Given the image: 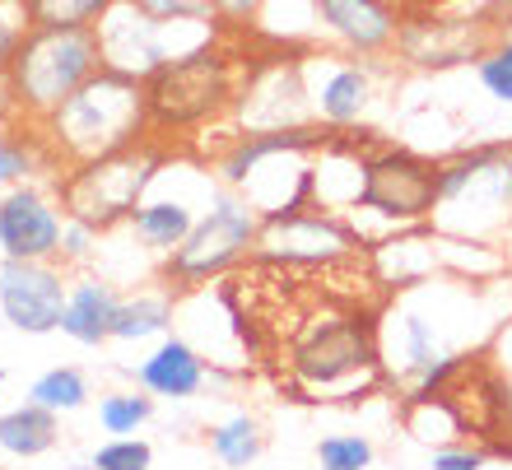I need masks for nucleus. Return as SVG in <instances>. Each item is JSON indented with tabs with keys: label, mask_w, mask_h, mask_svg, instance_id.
<instances>
[{
	"label": "nucleus",
	"mask_w": 512,
	"mask_h": 470,
	"mask_svg": "<svg viewBox=\"0 0 512 470\" xmlns=\"http://www.w3.org/2000/svg\"><path fill=\"white\" fill-rule=\"evenodd\" d=\"M52 159L61 173L75 163H94L103 154L131 149L149 140V98L145 80L122 75V70H98L94 80H84L75 94L38 126Z\"/></svg>",
	"instance_id": "nucleus-1"
},
{
	"label": "nucleus",
	"mask_w": 512,
	"mask_h": 470,
	"mask_svg": "<svg viewBox=\"0 0 512 470\" xmlns=\"http://www.w3.org/2000/svg\"><path fill=\"white\" fill-rule=\"evenodd\" d=\"M429 224L447 238L499 242L512 229V145H471L438 159Z\"/></svg>",
	"instance_id": "nucleus-2"
},
{
	"label": "nucleus",
	"mask_w": 512,
	"mask_h": 470,
	"mask_svg": "<svg viewBox=\"0 0 512 470\" xmlns=\"http://www.w3.org/2000/svg\"><path fill=\"white\" fill-rule=\"evenodd\" d=\"M247 75V61L233 56L224 42H210L201 52L168 61L145 80V98H149V135H187L201 131L210 121L229 117L238 84ZM168 145V140H163Z\"/></svg>",
	"instance_id": "nucleus-3"
},
{
	"label": "nucleus",
	"mask_w": 512,
	"mask_h": 470,
	"mask_svg": "<svg viewBox=\"0 0 512 470\" xmlns=\"http://www.w3.org/2000/svg\"><path fill=\"white\" fill-rule=\"evenodd\" d=\"M322 126H298V131H261L233 135L215 154V173L229 191L252 201L266 215L308 205V163L312 149L322 145Z\"/></svg>",
	"instance_id": "nucleus-4"
},
{
	"label": "nucleus",
	"mask_w": 512,
	"mask_h": 470,
	"mask_svg": "<svg viewBox=\"0 0 512 470\" xmlns=\"http://www.w3.org/2000/svg\"><path fill=\"white\" fill-rule=\"evenodd\" d=\"M103 70V47L94 28H28L10 56V89L19 117L42 126L84 80Z\"/></svg>",
	"instance_id": "nucleus-5"
},
{
	"label": "nucleus",
	"mask_w": 512,
	"mask_h": 470,
	"mask_svg": "<svg viewBox=\"0 0 512 470\" xmlns=\"http://www.w3.org/2000/svg\"><path fill=\"white\" fill-rule=\"evenodd\" d=\"M173 149L163 140H140L131 149H117V154H103L94 163H75L56 177V196L66 205L70 219H80L98 233L126 229V219L135 215V205L145 201V191L154 187L159 168L168 163Z\"/></svg>",
	"instance_id": "nucleus-6"
},
{
	"label": "nucleus",
	"mask_w": 512,
	"mask_h": 470,
	"mask_svg": "<svg viewBox=\"0 0 512 470\" xmlns=\"http://www.w3.org/2000/svg\"><path fill=\"white\" fill-rule=\"evenodd\" d=\"M256 233H261V210L219 182V191L196 219V229L187 233V242L159 261L163 289L196 294L205 284H215L219 275H229L238 261L256 252Z\"/></svg>",
	"instance_id": "nucleus-7"
},
{
	"label": "nucleus",
	"mask_w": 512,
	"mask_h": 470,
	"mask_svg": "<svg viewBox=\"0 0 512 470\" xmlns=\"http://www.w3.org/2000/svg\"><path fill=\"white\" fill-rule=\"evenodd\" d=\"M219 28H224L219 19H149L131 0H122L103 14V24L94 33L103 47V66L149 80L168 61H182V56L219 42Z\"/></svg>",
	"instance_id": "nucleus-8"
},
{
	"label": "nucleus",
	"mask_w": 512,
	"mask_h": 470,
	"mask_svg": "<svg viewBox=\"0 0 512 470\" xmlns=\"http://www.w3.org/2000/svg\"><path fill=\"white\" fill-rule=\"evenodd\" d=\"M378 373V326L359 317L312 326L294 345V382L312 401H336V396H350L354 387L364 391L368 382H378Z\"/></svg>",
	"instance_id": "nucleus-9"
},
{
	"label": "nucleus",
	"mask_w": 512,
	"mask_h": 470,
	"mask_svg": "<svg viewBox=\"0 0 512 470\" xmlns=\"http://www.w3.org/2000/svg\"><path fill=\"white\" fill-rule=\"evenodd\" d=\"M233 131L261 135V131H298V126H317L308 98V75H303V56L294 52H270L252 61L233 98Z\"/></svg>",
	"instance_id": "nucleus-10"
},
{
	"label": "nucleus",
	"mask_w": 512,
	"mask_h": 470,
	"mask_svg": "<svg viewBox=\"0 0 512 470\" xmlns=\"http://www.w3.org/2000/svg\"><path fill=\"white\" fill-rule=\"evenodd\" d=\"M359 238L350 233V224L331 210H317V205H294V210H280V215L261 219V233H256V252L270 266H340L359 256Z\"/></svg>",
	"instance_id": "nucleus-11"
},
{
	"label": "nucleus",
	"mask_w": 512,
	"mask_h": 470,
	"mask_svg": "<svg viewBox=\"0 0 512 470\" xmlns=\"http://www.w3.org/2000/svg\"><path fill=\"white\" fill-rule=\"evenodd\" d=\"M433 201H438V159H424V154L401 145L368 149L359 205L410 229V224H429Z\"/></svg>",
	"instance_id": "nucleus-12"
},
{
	"label": "nucleus",
	"mask_w": 512,
	"mask_h": 470,
	"mask_svg": "<svg viewBox=\"0 0 512 470\" xmlns=\"http://www.w3.org/2000/svg\"><path fill=\"white\" fill-rule=\"evenodd\" d=\"M66 224L70 215L56 196V177L0 191V256L5 261H56Z\"/></svg>",
	"instance_id": "nucleus-13"
},
{
	"label": "nucleus",
	"mask_w": 512,
	"mask_h": 470,
	"mask_svg": "<svg viewBox=\"0 0 512 470\" xmlns=\"http://www.w3.org/2000/svg\"><path fill=\"white\" fill-rule=\"evenodd\" d=\"M70 270L61 261H5L0 256V317L24 336L61 331Z\"/></svg>",
	"instance_id": "nucleus-14"
},
{
	"label": "nucleus",
	"mask_w": 512,
	"mask_h": 470,
	"mask_svg": "<svg viewBox=\"0 0 512 470\" xmlns=\"http://www.w3.org/2000/svg\"><path fill=\"white\" fill-rule=\"evenodd\" d=\"M215 191H219V182L210 173H205L191 191H163V182L154 177V187L145 191V201L135 205V215L126 219V233H131V242L145 256L163 261L173 247L187 242V233L196 229V219H201V210L210 205Z\"/></svg>",
	"instance_id": "nucleus-15"
},
{
	"label": "nucleus",
	"mask_w": 512,
	"mask_h": 470,
	"mask_svg": "<svg viewBox=\"0 0 512 470\" xmlns=\"http://www.w3.org/2000/svg\"><path fill=\"white\" fill-rule=\"evenodd\" d=\"M303 75H308V98H312V117L326 131H345L373 108V70L359 61L331 52H312L303 56Z\"/></svg>",
	"instance_id": "nucleus-16"
},
{
	"label": "nucleus",
	"mask_w": 512,
	"mask_h": 470,
	"mask_svg": "<svg viewBox=\"0 0 512 470\" xmlns=\"http://www.w3.org/2000/svg\"><path fill=\"white\" fill-rule=\"evenodd\" d=\"M322 33L354 56H382L401 38V19L382 0H317V38Z\"/></svg>",
	"instance_id": "nucleus-17"
},
{
	"label": "nucleus",
	"mask_w": 512,
	"mask_h": 470,
	"mask_svg": "<svg viewBox=\"0 0 512 470\" xmlns=\"http://www.w3.org/2000/svg\"><path fill=\"white\" fill-rule=\"evenodd\" d=\"M364 163H368V149L326 135L322 145L312 149V163H308V205L331 210V215L354 210L359 196H364Z\"/></svg>",
	"instance_id": "nucleus-18"
},
{
	"label": "nucleus",
	"mask_w": 512,
	"mask_h": 470,
	"mask_svg": "<svg viewBox=\"0 0 512 470\" xmlns=\"http://www.w3.org/2000/svg\"><path fill=\"white\" fill-rule=\"evenodd\" d=\"M135 382L154 396V401H191L205 387V354L182 336H168L140 359Z\"/></svg>",
	"instance_id": "nucleus-19"
},
{
	"label": "nucleus",
	"mask_w": 512,
	"mask_h": 470,
	"mask_svg": "<svg viewBox=\"0 0 512 470\" xmlns=\"http://www.w3.org/2000/svg\"><path fill=\"white\" fill-rule=\"evenodd\" d=\"M117 303H122V294L112 289L108 275L75 270V275H70L66 312H61V336H70L75 345H103V340H112Z\"/></svg>",
	"instance_id": "nucleus-20"
},
{
	"label": "nucleus",
	"mask_w": 512,
	"mask_h": 470,
	"mask_svg": "<svg viewBox=\"0 0 512 470\" xmlns=\"http://www.w3.org/2000/svg\"><path fill=\"white\" fill-rule=\"evenodd\" d=\"M42 173L61 177V163L52 159V149H47L38 126L33 121L0 126V191L19 187V182H38Z\"/></svg>",
	"instance_id": "nucleus-21"
},
{
	"label": "nucleus",
	"mask_w": 512,
	"mask_h": 470,
	"mask_svg": "<svg viewBox=\"0 0 512 470\" xmlns=\"http://www.w3.org/2000/svg\"><path fill=\"white\" fill-rule=\"evenodd\" d=\"M177 322V303L173 289H135L117 303L112 317V340L122 345H145V340H163Z\"/></svg>",
	"instance_id": "nucleus-22"
},
{
	"label": "nucleus",
	"mask_w": 512,
	"mask_h": 470,
	"mask_svg": "<svg viewBox=\"0 0 512 470\" xmlns=\"http://www.w3.org/2000/svg\"><path fill=\"white\" fill-rule=\"evenodd\" d=\"M61 443V415H52L47 405L24 401L0 415V452L19 461H38L42 452H52Z\"/></svg>",
	"instance_id": "nucleus-23"
},
{
	"label": "nucleus",
	"mask_w": 512,
	"mask_h": 470,
	"mask_svg": "<svg viewBox=\"0 0 512 470\" xmlns=\"http://www.w3.org/2000/svg\"><path fill=\"white\" fill-rule=\"evenodd\" d=\"M261 447H266V433H261V424L252 415H229L224 424L210 429V452H215L219 466L229 470H247L261 457Z\"/></svg>",
	"instance_id": "nucleus-24"
},
{
	"label": "nucleus",
	"mask_w": 512,
	"mask_h": 470,
	"mask_svg": "<svg viewBox=\"0 0 512 470\" xmlns=\"http://www.w3.org/2000/svg\"><path fill=\"white\" fill-rule=\"evenodd\" d=\"M256 28L275 47H294V42L317 38V0H266Z\"/></svg>",
	"instance_id": "nucleus-25"
},
{
	"label": "nucleus",
	"mask_w": 512,
	"mask_h": 470,
	"mask_svg": "<svg viewBox=\"0 0 512 470\" xmlns=\"http://www.w3.org/2000/svg\"><path fill=\"white\" fill-rule=\"evenodd\" d=\"M28 401L47 405L52 415H75L89 405V377L80 368H70V363H56L47 373L33 377V387H28Z\"/></svg>",
	"instance_id": "nucleus-26"
},
{
	"label": "nucleus",
	"mask_w": 512,
	"mask_h": 470,
	"mask_svg": "<svg viewBox=\"0 0 512 470\" xmlns=\"http://www.w3.org/2000/svg\"><path fill=\"white\" fill-rule=\"evenodd\" d=\"M154 419V396L145 387L140 391H108L98 401V429L112 433V438H126V433H140Z\"/></svg>",
	"instance_id": "nucleus-27"
},
{
	"label": "nucleus",
	"mask_w": 512,
	"mask_h": 470,
	"mask_svg": "<svg viewBox=\"0 0 512 470\" xmlns=\"http://www.w3.org/2000/svg\"><path fill=\"white\" fill-rule=\"evenodd\" d=\"M38 28H98L103 14L122 0H24Z\"/></svg>",
	"instance_id": "nucleus-28"
},
{
	"label": "nucleus",
	"mask_w": 512,
	"mask_h": 470,
	"mask_svg": "<svg viewBox=\"0 0 512 470\" xmlns=\"http://www.w3.org/2000/svg\"><path fill=\"white\" fill-rule=\"evenodd\" d=\"M475 75L485 84V94L503 108H512V38L489 42L485 52L475 56Z\"/></svg>",
	"instance_id": "nucleus-29"
},
{
	"label": "nucleus",
	"mask_w": 512,
	"mask_h": 470,
	"mask_svg": "<svg viewBox=\"0 0 512 470\" xmlns=\"http://www.w3.org/2000/svg\"><path fill=\"white\" fill-rule=\"evenodd\" d=\"M89 470H154V447L145 438H108L103 447H94V457H89Z\"/></svg>",
	"instance_id": "nucleus-30"
},
{
	"label": "nucleus",
	"mask_w": 512,
	"mask_h": 470,
	"mask_svg": "<svg viewBox=\"0 0 512 470\" xmlns=\"http://www.w3.org/2000/svg\"><path fill=\"white\" fill-rule=\"evenodd\" d=\"M317 461H322V470H368L373 466V443L364 433H331L317 443Z\"/></svg>",
	"instance_id": "nucleus-31"
},
{
	"label": "nucleus",
	"mask_w": 512,
	"mask_h": 470,
	"mask_svg": "<svg viewBox=\"0 0 512 470\" xmlns=\"http://www.w3.org/2000/svg\"><path fill=\"white\" fill-rule=\"evenodd\" d=\"M98 238H103L98 229H89V224H80V219H70L66 238H61V256H56V261H61L70 275H75V270H89L98 261V252H103V247H98Z\"/></svg>",
	"instance_id": "nucleus-32"
},
{
	"label": "nucleus",
	"mask_w": 512,
	"mask_h": 470,
	"mask_svg": "<svg viewBox=\"0 0 512 470\" xmlns=\"http://www.w3.org/2000/svg\"><path fill=\"white\" fill-rule=\"evenodd\" d=\"M28 28H33V19H28L24 0H0V75L10 70V56L19 52Z\"/></svg>",
	"instance_id": "nucleus-33"
},
{
	"label": "nucleus",
	"mask_w": 512,
	"mask_h": 470,
	"mask_svg": "<svg viewBox=\"0 0 512 470\" xmlns=\"http://www.w3.org/2000/svg\"><path fill=\"white\" fill-rule=\"evenodd\" d=\"M149 19H219L215 0H131Z\"/></svg>",
	"instance_id": "nucleus-34"
},
{
	"label": "nucleus",
	"mask_w": 512,
	"mask_h": 470,
	"mask_svg": "<svg viewBox=\"0 0 512 470\" xmlns=\"http://www.w3.org/2000/svg\"><path fill=\"white\" fill-rule=\"evenodd\" d=\"M261 10H266V0H215L219 24L233 28V33H252Z\"/></svg>",
	"instance_id": "nucleus-35"
},
{
	"label": "nucleus",
	"mask_w": 512,
	"mask_h": 470,
	"mask_svg": "<svg viewBox=\"0 0 512 470\" xmlns=\"http://www.w3.org/2000/svg\"><path fill=\"white\" fill-rule=\"evenodd\" d=\"M433 470H485V452H475V447H438Z\"/></svg>",
	"instance_id": "nucleus-36"
},
{
	"label": "nucleus",
	"mask_w": 512,
	"mask_h": 470,
	"mask_svg": "<svg viewBox=\"0 0 512 470\" xmlns=\"http://www.w3.org/2000/svg\"><path fill=\"white\" fill-rule=\"evenodd\" d=\"M10 121H24V117H19V108H14L10 75H0V126H10Z\"/></svg>",
	"instance_id": "nucleus-37"
},
{
	"label": "nucleus",
	"mask_w": 512,
	"mask_h": 470,
	"mask_svg": "<svg viewBox=\"0 0 512 470\" xmlns=\"http://www.w3.org/2000/svg\"><path fill=\"white\" fill-rule=\"evenodd\" d=\"M0 387H5V368H0Z\"/></svg>",
	"instance_id": "nucleus-38"
}]
</instances>
